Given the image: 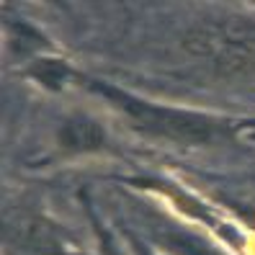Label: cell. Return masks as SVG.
<instances>
[{"mask_svg": "<svg viewBox=\"0 0 255 255\" xmlns=\"http://www.w3.org/2000/svg\"><path fill=\"white\" fill-rule=\"evenodd\" d=\"M183 52L219 78L253 75L255 21L245 16L201 18L183 34Z\"/></svg>", "mask_w": 255, "mask_h": 255, "instance_id": "1", "label": "cell"}, {"mask_svg": "<svg viewBox=\"0 0 255 255\" xmlns=\"http://www.w3.org/2000/svg\"><path fill=\"white\" fill-rule=\"evenodd\" d=\"M98 93L106 96L119 111H124V116L144 134H152L160 139L181 142V144H212L224 137H230L227 122H219L212 116L191 114V111H175V109H162L152 106V103L137 101L127 93H119L109 85H93Z\"/></svg>", "mask_w": 255, "mask_h": 255, "instance_id": "2", "label": "cell"}, {"mask_svg": "<svg viewBox=\"0 0 255 255\" xmlns=\"http://www.w3.org/2000/svg\"><path fill=\"white\" fill-rule=\"evenodd\" d=\"M59 142H62L65 149H72V152H91V149H98L106 142V134L101 131L96 122L78 116V119H67L65 122Z\"/></svg>", "mask_w": 255, "mask_h": 255, "instance_id": "3", "label": "cell"}, {"mask_svg": "<svg viewBox=\"0 0 255 255\" xmlns=\"http://www.w3.org/2000/svg\"><path fill=\"white\" fill-rule=\"evenodd\" d=\"M165 240H168V248L175 255H219L217 250L204 245L201 240L191 237V235H183V232H168V235H165Z\"/></svg>", "mask_w": 255, "mask_h": 255, "instance_id": "4", "label": "cell"}, {"mask_svg": "<svg viewBox=\"0 0 255 255\" xmlns=\"http://www.w3.org/2000/svg\"><path fill=\"white\" fill-rule=\"evenodd\" d=\"M31 72H34L36 80H41L44 85H49V88H57L59 83H65V78H67V67L59 65V62H54V59L39 62Z\"/></svg>", "mask_w": 255, "mask_h": 255, "instance_id": "5", "label": "cell"}, {"mask_svg": "<svg viewBox=\"0 0 255 255\" xmlns=\"http://www.w3.org/2000/svg\"><path fill=\"white\" fill-rule=\"evenodd\" d=\"M245 137L255 142V124H248V127H245Z\"/></svg>", "mask_w": 255, "mask_h": 255, "instance_id": "6", "label": "cell"}]
</instances>
